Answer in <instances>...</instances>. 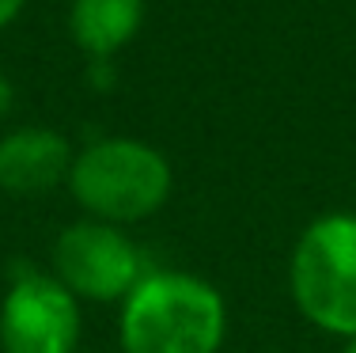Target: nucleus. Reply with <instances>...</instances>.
<instances>
[{
    "label": "nucleus",
    "mask_w": 356,
    "mask_h": 353,
    "mask_svg": "<svg viewBox=\"0 0 356 353\" xmlns=\"http://www.w3.org/2000/svg\"><path fill=\"white\" fill-rule=\"evenodd\" d=\"M12 107H15V88H12V80L0 72V122L12 114Z\"/></svg>",
    "instance_id": "nucleus-9"
},
{
    "label": "nucleus",
    "mask_w": 356,
    "mask_h": 353,
    "mask_svg": "<svg viewBox=\"0 0 356 353\" xmlns=\"http://www.w3.org/2000/svg\"><path fill=\"white\" fill-rule=\"evenodd\" d=\"M224 334V297L197 274H144L137 289L122 300V353H220Z\"/></svg>",
    "instance_id": "nucleus-1"
},
{
    "label": "nucleus",
    "mask_w": 356,
    "mask_h": 353,
    "mask_svg": "<svg viewBox=\"0 0 356 353\" xmlns=\"http://www.w3.org/2000/svg\"><path fill=\"white\" fill-rule=\"evenodd\" d=\"M76 152L57 130L23 125L0 141V190L15 198H42L69 182Z\"/></svg>",
    "instance_id": "nucleus-6"
},
{
    "label": "nucleus",
    "mask_w": 356,
    "mask_h": 353,
    "mask_svg": "<svg viewBox=\"0 0 356 353\" xmlns=\"http://www.w3.org/2000/svg\"><path fill=\"white\" fill-rule=\"evenodd\" d=\"M341 353H356V338H349V342H345V350Z\"/></svg>",
    "instance_id": "nucleus-10"
},
{
    "label": "nucleus",
    "mask_w": 356,
    "mask_h": 353,
    "mask_svg": "<svg viewBox=\"0 0 356 353\" xmlns=\"http://www.w3.org/2000/svg\"><path fill=\"white\" fill-rule=\"evenodd\" d=\"M171 164L163 152L133 137H106L76 152L69 190L91 221L137 224L167 205L171 198Z\"/></svg>",
    "instance_id": "nucleus-2"
},
{
    "label": "nucleus",
    "mask_w": 356,
    "mask_h": 353,
    "mask_svg": "<svg viewBox=\"0 0 356 353\" xmlns=\"http://www.w3.org/2000/svg\"><path fill=\"white\" fill-rule=\"evenodd\" d=\"M80 300L54 274L19 270L0 304L4 353H76L80 346Z\"/></svg>",
    "instance_id": "nucleus-5"
},
{
    "label": "nucleus",
    "mask_w": 356,
    "mask_h": 353,
    "mask_svg": "<svg viewBox=\"0 0 356 353\" xmlns=\"http://www.w3.org/2000/svg\"><path fill=\"white\" fill-rule=\"evenodd\" d=\"M23 8H27V0H0V31L12 27V23L19 19Z\"/></svg>",
    "instance_id": "nucleus-8"
},
{
    "label": "nucleus",
    "mask_w": 356,
    "mask_h": 353,
    "mask_svg": "<svg viewBox=\"0 0 356 353\" xmlns=\"http://www.w3.org/2000/svg\"><path fill=\"white\" fill-rule=\"evenodd\" d=\"M288 289L307 323L356 338V213H326L300 232Z\"/></svg>",
    "instance_id": "nucleus-3"
},
{
    "label": "nucleus",
    "mask_w": 356,
    "mask_h": 353,
    "mask_svg": "<svg viewBox=\"0 0 356 353\" xmlns=\"http://www.w3.org/2000/svg\"><path fill=\"white\" fill-rule=\"evenodd\" d=\"M54 277L88 304H122L144 277V255L118 224L76 221L54 243Z\"/></svg>",
    "instance_id": "nucleus-4"
},
{
    "label": "nucleus",
    "mask_w": 356,
    "mask_h": 353,
    "mask_svg": "<svg viewBox=\"0 0 356 353\" xmlns=\"http://www.w3.org/2000/svg\"><path fill=\"white\" fill-rule=\"evenodd\" d=\"M144 23V0H72L69 35L95 61H106L137 38Z\"/></svg>",
    "instance_id": "nucleus-7"
}]
</instances>
